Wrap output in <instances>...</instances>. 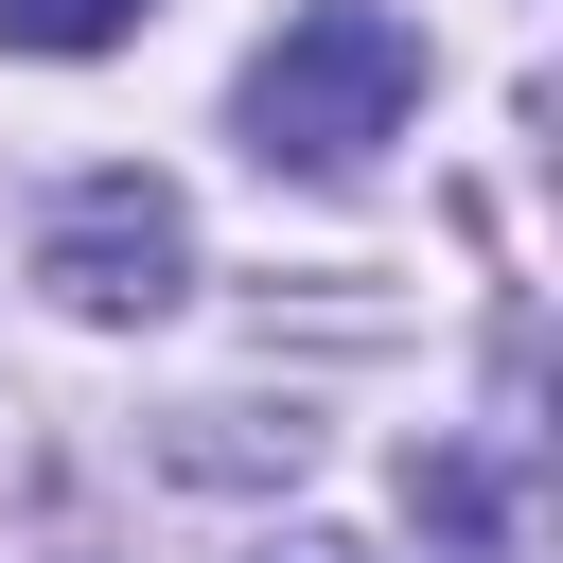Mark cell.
Listing matches in <instances>:
<instances>
[{"label": "cell", "mask_w": 563, "mask_h": 563, "mask_svg": "<svg viewBox=\"0 0 563 563\" xmlns=\"http://www.w3.org/2000/svg\"><path fill=\"white\" fill-rule=\"evenodd\" d=\"M405 106H422V35H405L387 0H299V18L246 53V141L299 158V176H352Z\"/></svg>", "instance_id": "6da1fadb"}, {"label": "cell", "mask_w": 563, "mask_h": 563, "mask_svg": "<svg viewBox=\"0 0 563 563\" xmlns=\"http://www.w3.org/2000/svg\"><path fill=\"white\" fill-rule=\"evenodd\" d=\"M35 282H53L70 317H158V299L194 282V211H176L158 176H70L53 229H35Z\"/></svg>", "instance_id": "7a4b0ae2"}, {"label": "cell", "mask_w": 563, "mask_h": 563, "mask_svg": "<svg viewBox=\"0 0 563 563\" xmlns=\"http://www.w3.org/2000/svg\"><path fill=\"white\" fill-rule=\"evenodd\" d=\"M141 35V0H0V53H106Z\"/></svg>", "instance_id": "3957f363"}, {"label": "cell", "mask_w": 563, "mask_h": 563, "mask_svg": "<svg viewBox=\"0 0 563 563\" xmlns=\"http://www.w3.org/2000/svg\"><path fill=\"white\" fill-rule=\"evenodd\" d=\"M282 563H352V545H282Z\"/></svg>", "instance_id": "277c9868"}]
</instances>
